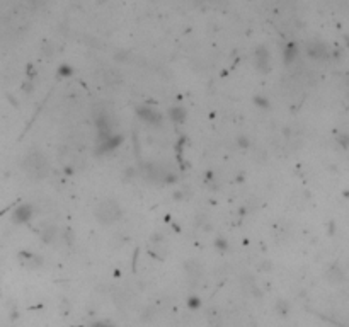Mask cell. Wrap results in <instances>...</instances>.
I'll return each instance as SVG.
<instances>
[{"mask_svg": "<svg viewBox=\"0 0 349 327\" xmlns=\"http://www.w3.org/2000/svg\"><path fill=\"white\" fill-rule=\"evenodd\" d=\"M24 171L28 172V176H31L33 179H45L50 172V164L48 158L43 155L41 152H33L24 158L23 162Z\"/></svg>", "mask_w": 349, "mask_h": 327, "instance_id": "6da1fadb", "label": "cell"}, {"mask_svg": "<svg viewBox=\"0 0 349 327\" xmlns=\"http://www.w3.org/2000/svg\"><path fill=\"white\" fill-rule=\"evenodd\" d=\"M121 217V208L113 200H106L97 205L96 208V218L101 223H113Z\"/></svg>", "mask_w": 349, "mask_h": 327, "instance_id": "7a4b0ae2", "label": "cell"}, {"mask_svg": "<svg viewBox=\"0 0 349 327\" xmlns=\"http://www.w3.org/2000/svg\"><path fill=\"white\" fill-rule=\"evenodd\" d=\"M138 116L141 119H145L146 123H152V124H157L160 123L162 116L157 113V111L150 109V107H140L138 109Z\"/></svg>", "mask_w": 349, "mask_h": 327, "instance_id": "3957f363", "label": "cell"}, {"mask_svg": "<svg viewBox=\"0 0 349 327\" xmlns=\"http://www.w3.org/2000/svg\"><path fill=\"white\" fill-rule=\"evenodd\" d=\"M256 65H257V68H259V70L268 72V68H269V55H268V51H266L264 48H261V50L256 51Z\"/></svg>", "mask_w": 349, "mask_h": 327, "instance_id": "277c9868", "label": "cell"}, {"mask_svg": "<svg viewBox=\"0 0 349 327\" xmlns=\"http://www.w3.org/2000/svg\"><path fill=\"white\" fill-rule=\"evenodd\" d=\"M307 51H308L310 57H313V58H322V57H325V55H327L325 46L320 45V43H313V45H310L307 48Z\"/></svg>", "mask_w": 349, "mask_h": 327, "instance_id": "5b68a950", "label": "cell"}, {"mask_svg": "<svg viewBox=\"0 0 349 327\" xmlns=\"http://www.w3.org/2000/svg\"><path fill=\"white\" fill-rule=\"evenodd\" d=\"M170 118L174 119V121L183 123L184 118H186V113H184V111L181 109V107H172V109H170Z\"/></svg>", "mask_w": 349, "mask_h": 327, "instance_id": "8992f818", "label": "cell"}, {"mask_svg": "<svg viewBox=\"0 0 349 327\" xmlns=\"http://www.w3.org/2000/svg\"><path fill=\"white\" fill-rule=\"evenodd\" d=\"M31 217V208L29 206H23V208L17 212V220H28Z\"/></svg>", "mask_w": 349, "mask_h": 327, "instance_id": "52a82bcc", "label": "cell"}, {"mask_svg": "<svg viewBox=\"0 0 349 327\" xmlns=\"http://www.w3.org/2000/svg\"><path fill=\"white\" fill-rule=\"evenodd\" d=\"M295 55H296V48L293 45H288L286 51H284V58H286V62H291V60L295 58Z\"/></svg>", "mask_w": 349, "mask_h": 327, "instance_id": "ba28073f", "label": "cell"}, {"mask_svg": "<svg viewBox=\"0 0 349 327\" xmlns=\"http://www.w3.org/2000/svg\"><path fill=\"white\" fill-rule=\"evenodd\" d=\"M62 74H70V70H68V67H62Z\"/></svg>", "mask_w": 349, "mask_h": 327, "instance_id": "9c48e42d", "label": "cell"}, {"mask_svg": "<svg viewBox=\"0 0 349 327\" xmlns=\"http://www.w3.org/2000/svg\"><path fill=\"white\" fill-rule=\"evenodd\" d=\"M96 327H109V325H96Z\"/></svg>", "mask_w": 349, "mask_h": 327, "instance_id": "30bf717a", "label": "cell"}]
</instances>
